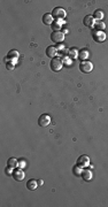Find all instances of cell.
I'll list each match as a JSON object with an SVG mask.
<instances>
[{
	"mask_svg": "<svg viewBox=\"0 0 108 207\" xmlns=\"http://www.w3.org/2000/svg\"><path fill=\"white\" fill-rule=\"evenodd\" d=\"M92 39L96 43H103L106 40V34L105 31H100V30H92Z\"/></svg>",
	"mask_w": 108,
	"mask_h": 207,
	"instance_id": "obj_1",
	"label": "cell"
},
{
	"mask_svg": "<svg viewBox=\"0 0 108 207\" xmlns=\"http://www.w3.org/2000/svg\"><path fill=\"white\" fill-rule=\"evenodd\" d=\"M51 14L55 20H63L66 17V15H67V13H66V11L63 9L62 7H55V8H53Z\"/></svg>",
	"mask_w": 108,
	"mask_h": 207,
	"instance_id": "obj_2",
	"label": "cell"
},
{
	"mask_svg": "<svg viewBox=\"0 0 108 207\" xmlns=\"http://www.w3.org/2000/svg\"><path fill=\"white\" fill-rule=\"evenodd\" d=\"M50 66L53 71H60L63 67V62L60 58H53L50 62Z\"/></svg>",
	"mask_w": 108,
	"mask_h": 207,
	"instance_id": "obj_3",
	"label": "cell"
},
{
	"mask_svg": "<svg viewBox=\"0 0 108 207\" xmlns=\"http://www.w3.org/2000/svg\"><path fill=\"white\" fill-rule=\"evenodd\" d=\"M64 39V34L62 31H53L51 34V40L55 44H61Z\"/></svg>",
	"mask_w": 108,
	"mask_h": 207,
	"instance_id": "obj_4",
	"label": "cell"
},
{
	"mask_svg": "<svg viewBox=\"0 0 108 207\" xmlns=\"http://www.w3.org/2000/svg\"><path fill=\"white\" fill-rule=\"evenodd\" d=\"M92 69H93V64H92V62H90V61H82V62L80 63V70L82 71V73H84V74H89V73H91Z\"/></svg>",
	"mask_w": 108,
	"mask_h": 207,
	"instance_id": "obj_5",
	"label": "cell"
},
{
	"mask_svg": "<svg viewBox=\"0 0 108 207\" xmlns=\"http://www.w3.org/2000/svg\"><path fill=\"white\" fill-rule=\"evenodd\" d=\"M18 57H20L18 52L15 51V50H11V51L7 53V55H6V62H11L15 64Z\"/></svg>",
	"mask_w": 108,
	"mask_h": 207,
	"instance_id": "obj_6",
	"label": "cell"
},
{
	"mask_svg": "<svg viewBox=\"0 0 108 207\" xmlns=\"http://www.w3.org/2000/svg\"><path fill=\"white\" fill-rule=\"evenodd\" d=\"M76 165L83 167V168L89 167L90 166V158H89L87 155H80V158L77 159V163H76Z\"/></svg>",
	"mask_w": 108,
	"mask_h": 207,
	"instance_id": "obj_7",
	"label": "cell"
},
{
	"mask_svg": "<svg viewBox=\"0 0 108 207\" xmlns=\"http://www.w3.org/2000/svg\"><path fill=\"white\" fill-rule=\"evenodd\" d=\"M51 123V117L47 114H41L38 119V124L40 126H47Z\"/></svg>",
	"mask_w": 108,
	"mask_h": 207,
	"instance_id": "obj_8",
	"label": "cell"
},
{
	"mask_svg": "<svg viewBox=\"0 0 108 207\" xmlns=\"http://www.w3.org/2000/svg\"><path fill=\"white\" fill-rule=\"evenodd\" d=\"M11 176H13V178L15 181H22L23 178H24V172H23V169H21V168H15Z\"/></svg>",
	"mask_w": 108,
	"mask_h": 207,
	"instance_id": "obj_9",
	"label": "cell"
},
{
	"mask_svg": "<svg viewBox=\"0 0 108 207\" xmlns=\"http://www.w3.org/2000/svg\"><path fill=\"white\" fill-rule=\"evenodd\" d=\"M83 23H84V25L87 27V28H93L94 27V23H96V20H94V17L92 16V15H86L84 17V20H83Z\"/></svg>",
	"mask_w": 108,
	"mask_h": 207,
	"instance_id": "obj_10",
	"label": "cell"
},
{
	"mask_svg": "<svg viewBox=\"0 0 108 207\" xmlns=\"http://www.w3.org/2000/svg\"><path fill=\"white\" fill-rule=\"evenodd\" d=\"M57 54V50L55 46H48L47 48H46V55L48 58H55Z\"/></svg>",
	"mask_w": 108,
	"mask_h": 207,
	"instance_id": "obj_11",
	"label": "cell"
},
{
	"mask_svg": "<svg viewBox=\"0 0 108 207\" xmlns=\"http://www.w3.org/2000/svg\"><path fill=\"white\" fill-rule=\"evenodd\" d=\"M54 22V17L52 16V14L50 13H46L43 15V23L46 25H52V23Z\"/></svg>",
	"mask_w": 108,
	"mask_h": 207,
	"instance_id": "obj_12",
	"label": "cell"
},
{
	"mask_svg": "<svg viewBox=\"0 0 108 207\" xmlns=\"http://www.w3.org/2000/svg\"><path fill=\"white\" fill-rule=\"evenodd\" d=\"M80 177L83 178L85 182H90V181L92 179V172L90 170V169H83Z\"/></svg>",
	"mask_w": 108,
	"mask_h": 207,
	"instance_id": "obj_13",
	"label": "cell"
},
{
	"mask_svg": "<svg viewBox=\"0 0 108 207\" xmlns=\"http://www.w3.org/2000/svg\"><path fill=\"white\" fill-rule=\"evenodd\" d=\"M89 57H90V53H89V51L86 48H82L80 53H78V59H80V61H86L89 59Z\"/></svg>",
	"mask_w": 108,
	"mask_h": 207,
	"instance_id": "obj_14",
	"label": "cell"
},
{
	"mask_svg": "<svg viewBox=\"0 0 108 207\" xmlns=\"http://www.w3.org/2000/svg\"><path fill=\"white\" fill-rule=\"evenodd\" d=\"M64 23L66 22H64L63 20H54V22L52 23V29H53L54 31H60L62 24H64Z\"/></svg>",
	"mask_w": 108,
	"mask_h": 207,
	"instance_id": "obj_15",
	"label": "cell"
},
{
	"mask_svg": "<svg viewBox=\"0 0 108 207\" xmlns=\"http://www.w3.org/2000/svg\"><path fill=\"white\" fill-rule=\"evenodd\" d=\"M27 188H28L30 191H34V190L38 188V182L34 181V178H32V179H29L28 182H27Z\"/></svg>",
	"mask_w": 108,
	"mask_h": 207,
	"instance_id": "obj_16",
	"label": "cell"
},
{
	"mask_svg": "<svg viewBox=\"0 0 108 207\" xmlns=\"http://www.w3.org/2000/svg\"><path fill=\"white\" fill-rule=\"evenodd\" d=\"M7 166L15 169V168H18V161L15 159V158H9L8 161H7Z\"/></svg>",
	"mask_w": 108,
	"mask_h": 207,
	"instance_id": "obj_17",
	"label": "cell"
},
{
	"mask_svg": "<svg viewBox=\"0 0 108 207\" xmlns=\"http://www.w3.org/2000/svg\"><path fill=\"white\" fill-rule=\"evenodd\" d=\"M78 53H80V51L77 48L73 47V48L68 50V57L71 58V59H78Z\"/></svg>",
	"mask_w": 108,
	"mask_h": 207,
	"instance_id": "obj_18",
	"label": "cell"
},
{
	"mask_svg": "<svg viewBox=\"0 0 108 207\" xmlns=\"http://www.w3.org/2000/svg\"><path fill=\"white\" fill-rule=\"evenodd\" d=\"M82 172H83V167L78 166V165H76V166L73 167V174H74L76 177H80Z\"/></svg>",
	"mask_w": 108,
	"mask_h": 207,
	"instance_id": "obj_19",
	"label": "cell"
},
{
	"mask_svg": "<svg viewBox=\"0 0 108 207\" xmlns=\"http://www.w3.org/2000/svg\"><path fill=\"white\" fill-rule=\"evenodd\" d=\"M92 16L94 17V20H96V21H103V11L97 9V11H94V13H93V15H92Z\"/></svg>",
	"mask_w": 108,
	"mask_h": 207,
	"instance_id": "obj_20",
	"label": "cell"
},
{
	"mask_svg": "<svg viewBox=\"0 0 108 207\" xmlns=\"http://www.w3.org/2000/svg\"><path fill=\"white\" fill-rule=\"evenodd\" d=\"M93 28H94V30H100V31H103L105 28H106V24H105L103 21H96Z\"/></svg>",
	"mask_w": 108,
	"mask_h": 207,
	"instance_id": "obj_21",
	"label": "cell"
},
{
	"mask_svg": "<svg viewBox=\"0 0 108 207\" xmlns=\"http://www.w3.org/2000/svg\"><path fill=\"white\" fill-rule=\"evenodd\" d=\"M57 54H64V53H67L68 54V51L66 50V46L63 45V44H57Z\"/></svg>",
	"mask_w": 108,
	"mask_h": 207,
	"instance_id": "obj_22",
	"label": "cell"
},
{
	"mask_svg": "<svg viewBox=\"0 0 108 207\" xmlns=\"http://www.w3.org/2000/svg\"><path fill=\"white\" fill-rule=\"evenodd\" d=\"M62 62H63V66H66V67H70V66L73 64V59H71V58H69L68 55H67V57H63Z\"/></svg>",
	"mask_w": 108,
	"mask_h": 207,
	"instance_id": "obj_23",
	"label": "cell"
},
{
	"mask_svg": "<svg viewBox=\"0 0 108 207\" xmlns=\"http://www.w3.org/2000/svg\"><path fill=\"white\" fill-rule=\"evenodd\" d=\"M13 172H14V169H13V168H11V167H8V166H7V168L5 169L6 175H9V176H11V175H13Z\"/></svg>",
	"mask_w": 108,
	"mask_h": 207,
	"instance_id": "obj_24",
	"label": "cell"
},
{
	"mask_svg": "<svg viewBox=\"0 0 108 207\" xmlns=\"http://www.w3.org/2000/svg\"><path fill=\"white\" fill-rule=\"evenodd\" d=\"M25 166H27V162L24 160H18V168H21V169H23V168H25Z\"/></svg>",
	"mask_w": 108,
	"mask_h": 207,
	"instance_id": "obj_25",
	"label": "cell"
},
{
	"mask_svg": "<svg viewBox=\"0 0 108 207\" xmlns=\"http://www.w3.org/2000/svg\"><path fill=\"white\" fill-rule=\"evenodd\" d=\"M14 63H11V62H6V68L8 69V70H13L14 69Z\"/></svg>",
	"mask_w": 108,
	"mask_h": 207,
	"instance_id": "obj_26",
	"label": "cell"
},
{
	"mask_svg": "<svg viewBox=\"0 0 108 207\" xmlns=\"http://www.w3.org/2000/svg\"><path fill=\"white\" fill-rule=\"evenodd\" d=\"M37 182H38V185H43V184H44V182H43L41 179H38Z\"/></svg>",
	"mask_w": 108,
	"mask_h": 207,
	"instance_id": "obj_27",
	"label": "cell"
},
{
	"mask_svg": "<svg viewBox=\"0 0 108 207\" xmlns=\"http://www.w3.org/2000/svg\"><path fill=\"white\" fill-rule=\"evenodd\" d=\"M62 32H63V34H68V29H63Z\"/></svg>",
	"mask_w": 108,
	"mask_h": 207,
	"instance_id": "obj_28",
	"label": "cell"
}]
</instances>
